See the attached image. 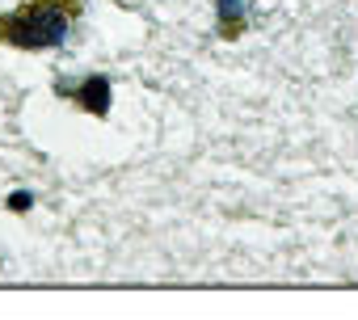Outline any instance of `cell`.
<instances>
[{
    "instance_id": "1",
    "label": "cell",
    "mask_w": 358,
    "mask_h": 320,
    "mask_svg": "<svg viewBox=\"0 0 358 320\" xmlns=\"http://www.w3.org/2000/svg\"><path fill=\"white\" fill-rule=\"evenodd\" d=\"M85 13V0H22L0 13V47L9 51H55Z\"/></svg>"
},
{
    "instance_id": "2",
    "label": "cell",
    "mask_w": 358,
    "mask_h": 320,
    "mask_svg": "<svg viewBox=\"0 0 358 320\" xmlns=\"http://www.w3.org/2000/svg\"><path fill=\"white\" fill-rule=\"evenodd\" d=\"M55 97H64V101H72L80 114H93V118H106L110 114V101H114V85H110V76H59L55 80Z\"/></svg>"
},
{
    "instance_id": "3",
    "label": "cell",
    "mask_w": 358,
    "mask_h": 320,
    "mask_svg": "<svg viewBox=\"0 0 358 320\" xmlns=\"http://www.w3.org/2000/svg\"><path fill=\"white\" fill-rule=\"evenodd\" d=\"M220 5V38H236L245 30V0H215Z\"/></svg>"
},
{
    "instance_id": "4",
    "label": "cell",
    "mask_w": 358,
    "mask_h": 320,
    "mask_svg": "<svg viewBox=\"0 0 358 320\" xmlns=\"http://www.w3.org/2000/svg\"><path fill=\"white\" fill-rule=\"evenodd\" d=\"M9 207H13V211H22V207H30V194H13V198H9Z\"/></svg>"
}]
</instances>
